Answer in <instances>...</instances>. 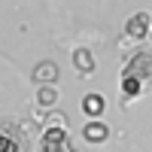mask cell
Listing matches in <instances>:
<instances>
[{"instance_id": "cell-1", "label": "cell", "mask_w": 152, "mask_h": 152, "mask_svg": "<svg viewBox=\"0 0 152 152\" xmlns=\"http://www.w3.org/2000/svg\"><path fill=\"white\" fill-rule=\"evenodd\" d=\"M40 152H70V137L64 125H49L40 134Z\"/></svg>"}, {"instance_id": "cell-2", "label": "cell", "mask_w": 152, "mask_h": 152, "mask_svg": "<svg viewBox=\"0 0 152 152\" xmlns=\"http://www.w3.org/2000/svg\"><path fill=\"white\" fill-rule=\"evenodd\" d=\"M122 76H134V79H140L143 85L152 82V49H143V52H137L128 64H125Z\"/></svg>"}, {"instance_id": "cell-3", "label": "cell", "mask_w": 152, "mask_h": 152, "mask_svg": "<svg viewBox=\"0 0 152 152\" xmlns=\"http://www.w3.org/2000/svg\"><path fill=\"white\" fill-rule=\"evenodd\" d=\"M149 28H152V15L149 12H134V15L128 18V24H125V37L140 43V40L149 37Z\"/></svg>"}, {"instance_id": "cell-4", "label": "cell", "mask_w": 152, "mask_h": 152, "mask_svg": "<svg viewBox=\"0 0 152 152\" xmlns=\"http://www.w3.org/2000/svg\"><path fill=\"white\" fill-rule=\"evenodd\" d=\"M82 140L85 143H107L110 140V125L104 119H88L82 125Z\"/></svg>"}, {"instance_id": "cell-5", "label": "cell", "mask_w": 152, "mask_h": 152, "mask_svg": "<svg viewBox=\"0 0 152 152\" xmlns=\"http://www.w3.org/2000/svg\"><path fill=\"white\" fill-rule=\"evenodd\" d=\"M58 64L55 61H40V64L34 67V82L37 85H55L58 82Z\"/></svg>"}, {"instance_id": "cell-6", "label": "cell", "mask_w": 152, "mask_h": 152, "mask_svg": "<svg viewBox=\"0 0 152 152\" xmlns=\"http://www.w3.org/2000/svg\"><path fill=\"white\" fill-rule=\"evenodd\" d=\"M73 67L79 70L82 76H91L94 73V55H91V49H85V46H79V49H73Z\"/></svg>"}, {"instance_id": "cell-7", "label": "cell", "mask_w": 152, "mask_h": 152, "mask_svg": "<svg viewBox=\"0 0 152 152\" xmlns=\"http://www.w3.org/2000/svg\"><path fill=\"white\" fill-rule=\"evenodd\" d=\"M104 110H107V100H104V94H97V91H88V94L82 97V113H85V116H91V119H100V116H104Z\"/></svg>"}, {"instance_id": "cell-8", "label": "cell", "mask_w": 152, "mask_h": 152, "mask_svg": "<svg viewBox=\"0 0 152 152\" xmlns=\"http://www.w3.org/2000/svg\"><path fill=\"white\" fill-rule=\"evenodd\" d=\"M0 152H21L18 131L12 128V125H3V128H0Z\"/></svg>"}, {"instance_id": "cell-9", "label": "cell", "mask_w": 152, "mask_h": 152, "mask_svg": "<svg viewBox=\"0 0 152 152\" xmlns=\"http://www.w3.org/2000/svg\"><path fill=\"white\" fill-rule=\"evenodd\" d=\"M37 104H40L43 110L46 107L52 110L58 104V85H40V91H37Z\"/></svg>"}, {"instance_id": "cell-10", "label": "cell", "mask_w": 152, "mask_h": 152, "mask_svg": "<svg viewBox=\"0 0 152 152\" xmlns=\"http://www.w3.org/2000/svg\"><path fill=\"white\" fill-rule=\"evenodd\" d=\"M143 88H146V85H143L140 79H134V76H122V94H125V97H131V100L140 97Z\"/></svg>"}, {"instance_id": "cell-11", "label": "cell", "mask_w": 152, "mask_h": 152, "mask_svg": "<svg viewBox=\"0 0 152 152\" xmlns=\"http://www.w3.org/2000/svg\"><path fill=\"white\" fill-rule=\"evenodd\" d=\"M149 43H152V28H149Z\"/></svg>"}]
</instances>
